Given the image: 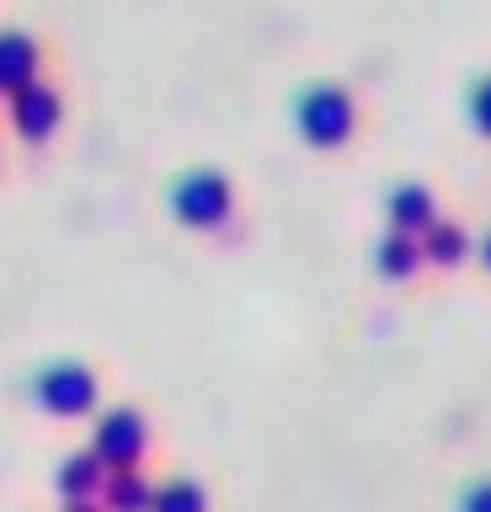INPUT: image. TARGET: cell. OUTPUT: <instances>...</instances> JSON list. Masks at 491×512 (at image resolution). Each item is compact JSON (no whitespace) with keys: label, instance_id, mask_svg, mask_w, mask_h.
Masks as SVG:
<instances>
[{"label":"cell","instance_id":"6da1fadb","mask_svg":"<svg viewBox=\"0 0 491 512\" xmlns=\"http://www.w3.org/2000/svg\"><path fill=\"white\" fill-rule=\"evenodd\" d=\"M294 123H299V134H305V144H315V150H337V144L353 139L358 107L342 86H310L294 107Z\"/></svg>","mask_w":491,"mask_h":512},{"label":"cell","instance_id":"7a4b0ae2","mask_svg":"<svg viewBox=\"0 0 491 512\" xmlns=\"http://www.w3.org/2000/svg\"><path fill=\"white\" fill-rule=\"evenodd\" d=\"M235 208V192L219 171H187L177 187H171V214L193 230H219Z\"/></svg>","mask_w":491,"mask_h":512},{"label":"cell","instance_id":"3957f363","mask_svg":"<svg viewBox=\"0 0 491 512\" xmlns=\"http://www.w3.org/2000/svg\"><path fill=\"white\" fill-rule=\"evenodd\" d=\"M38 406L54 416H86L97 406V374L86 363H54L38 374Z\"/></svg>","mask_w":491,"mask_h":512},{"label":"cell","instance_id":"277c9868","mask_svg":"<svg viewBox=\"0 0 491 512\" xmlns=\"http://www.w3.org/2000/svg\"><path fill=\"white\" fill-rule=\"evenodd\" d=\"M145 443H150V432H145V416L139 411H107L102 422H97V459L107 464V470H134L139 459H145Z\"/></svg>","mask_w":491,"mask_h":512},{"label":"cell","instance_id":"5b68a950","mask_svg":"<svg viewBox=\"0 0 491 512\" xmlns=\"http://www.w3.org/2000/svg\"><path fill=\"white\" fill-rule=\"evenodd\" d=\"M11 128H17L22 139H49L59 128V96L54 86H43V80H27V86L11 91Z\"/></svg>","mask_w":491,"mask_h":512},{"label":"cell","instance_id":"8992f818","mask_svg":"<svg viewBox=\"0 0 491 512\" xmlns=\"http://www.w3.org/2000/svg\"><path fill=\"white\" fill-rule=\"evenodd\" d=\"M27 80H38V43L27 32H0V91H17Z\"/></svg>","mask_w":491,"mask_h":512},{"label":"cell","instance_id":"52a82bcc","mask_svg":"<svg viewBox=\"0 0 491 512\" xmlns=\"http://www.w3.org/2000/svg\"><path fill=\"white\" fill-rule=\"evenodd\" d=\"M433 219H438V203H433V192H427V187L406 182V187L390 192V224L401 235H422Z\"/></svg>","mask_w":491,"mask_h":512},{"label":"cell","instance_id":"ba28073f","mask_svg":"<svg viewBox=\"0 0 491 512\" xmlns=\"http://www.w3.org/2000/svg\"><path fill=\"white\" fill-rule=\"evenodd\" d=\"M374 267H379V278H390V283H406L411 272L422 267V240H417V235H401V230H390L385 240H379V251H374Z\"/></svg>","mask_w":491,"mask_h":512},{"label":"cell","instance_id":"9c48e42d","mask_svg":"<svg viewBox=\"0 0 491 512\" xmlns=\"http://www.w3.org/2000/svg\"><path fill=\"white\" fill-rule=\"evenodd\" d=\"M417 240H422V262H433V267H459V262L470 256L465 230H459V224H449V219H433Z\"/></svg>","mask_w":491,"mask_h":512},{"label":"cell","instance_id":"30bf717a","mask_svg":"<svg viewBox=\"0 0 491 512\" xmlns=\"http://www.w3.org/2000/svg\"><path fill=\"white\" fill-rule=\"evenodd\" d=\"M59 491H65L70 502H75V496H97L102 491V459H97V448L59 464Z\"/></svg>","mask_w":491,"mask_h":512},{"label":"cell","instance_id":"8fae6325","mask_svg":"<svg viewBox=\"0 0 491 512\" xmlns=\"http://www.w3.org/2000/svg\"><path fill=\"white\" fill-rule=\"evenodd\" d=\"M150 486L134 470H113L107 475V512H150Z\"/></svg>","mask_w":491,"mask_h":512},{"label":"cell","instance_id":"7c38bea8","mask_svg":"<svg viewBox=\"0 0 491 512\" xmlns=\"http://www.w3.org/2000/svg\"><path fill=\"white\" fill-rule=\"evenodd\" d=\"M150 512H209V502H203V486H193V480H166L150 496Z\"/></svg>","mask_w":491,"mask_h":512},{"label":"cell","instance_id":"4fadbf2b","mask_svg":"<svg viewBox=\"0 0 491 512\" xmlns=\"http://www.w3.org/2000/svg\"><path fill=\"white\" fill-rule=\"evenodd\" d=\"M470 123H475V134L491 139V75L470 86Z\"/></svg>","mask_w":491,"mask_h":512},{"label":"cell","instance_id":"5bb4252c","mask_svg":"<svg viewBox=\"0 0 491 512\" xmlns=\"http://www.w3.org/2000/svg\"><path fill=\"white\" fill-rule=\"evenodd\" d=\"M459 512H491V480H475V486L459 496Z\"/></svg>","mask_w":491,"mask_h":512},{"label":"cell","instance_id":"9a60e30c","mask_svg":"<svg viewBox=\"0 0 491 512\" xmlns=\"http://www.w3.org/2000/svg\"><path fill=\"white\" fill-rule=\"evenodd\" d=\"M65 512H102V507H97V502H91V496H75V502H70Z\"/></svg>","mask_w":491,"mask_h":512},{"label":"cell","instance_id":"2e32d148","mask_svg":"<svg viewBox=\"0 0 491 512\" xmlns=\"http://www.w3.org/2000/svg\"><path fill=\"white\" fill-rule=\"evenodd\" d=\"M481 267L491 272V230H486V240H481Z\"/></svg>","mask_w":491,"mask_h":512}]
</instances>
